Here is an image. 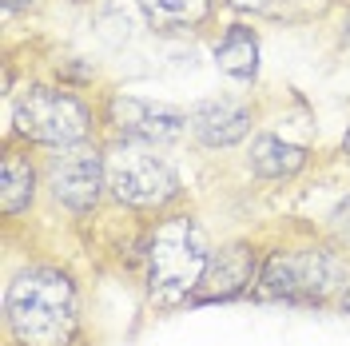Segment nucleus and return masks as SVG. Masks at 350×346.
I'll return each mask as SVG.
<instances>
[{"label": "nucleus", "mask_w": 350, "mask_h": 346, "mask_svg": "<svg viewBox=\"0 0 350 346\" xmlns=\"http://www.w3.org/2000/svg\"><path fill=\"white\" fill-rule=\"evenodd\" d=\"M144 21L155 32L172 36V32H203L215 24L219 4L215 0H135Z\"/></svg>", "instance_id": "nucleus-12"}, {"label": "nucleus", "mask_w": 350, "mask_h": 346, "mask_svg": "<svg viewBox=\"0 0 350 346\" xmlns=\"http://www.w3.org/2000/svg\"><path fill=\"white\" fill-rule=\"evenodd\" d=\"M338 310H342V315H350V279H347V291H342V295H338Z\"/></svg>", "instance_id": "nucleus-17"}, {"label": "nucleus", "mask_w": 350, "mask_h": 346, "mask_svg": "<svg viewBox=\"0 0 350 346\" xmlns=\"http://www.w3.org/2000/svg\"><path fill=\"white\" fill-rule=\"evenodd\" d=\"M104 155H108V195L120 207L167 215L175 203L183 199L179 172L172 168L167 155H159V148L108 144Z\"/></svg>", "instance_id": "nucleus-5"}, {"label": "nucleus", "mask_w": 350, "mask_h": 346, "mask_svg": "<svg viewBox=\"0 0 350 346\" xmlns=\"http://www.w3.org/2000/svg\"><path fill=\"white\" fill-rule=\"evenodd\" d=\"M80 330V291L68 271L32 263L4 291V334L12 346H72Z\"/></svg>", "instance_id": "nucleus-1"}, {"label": "nucleus", "mask_w": 350, "mask_h": 346, "mask_svg": "<svg viewBox=\"0 0 350 346\" xmlns=\"http://www.w3.org/2000/svg\"><path fill=\"white\" fill-rule=\"evenodd\" d=\"M211 239L191 211H167L144 239V282L155 306L191 303L211 263Z\"/></svg>", "instance_id": "nucleus-3"}, {"label": "nucleus", "mask_w": 350, "mask_h": 346, "mask_svg": "<svg viewBox=\"0 0 350 346\" xmlns=\"http://www.w3.org/2000/svg\"><path fill=\"white\" fill-rule=\"evenodd\" d=\"M0 4H4V12L12 16V12H28V8H36L40 0H0Z\"/></svg>", "instance_id": "nucleus-16"}, {"label": "nucleus", "mask_w": 350, "mask_h": 346, "mask_svg": "<svg viewBox=\"0 0 350 346\" xmlns=\"http://www.w3.org/2000/svg\"><path fill=\"white\" fill-rule=\"evenodd\" d=\"M262 251L255 239H231L211 251V263L203 271V282L191 295V303H231L247 291H255L262 271Z\"/></svg>", "instance_id": "nucleus-8"}, {"label": "nucleus", "mask_w": 350, "mask_h": 346, "mask_svg": "<svg viewBox=\"0 0 350 346\" xmlns=\"http://www.w3.org/2000/svg\"><path fill=\"white\" fill-rule=\"evenodd\" d=\"M251 128H255V108L243 96H211L191 108V139L199 148L211 152L235 148L251 135Z\"/></svg>", "instance_id": "nucleus-9"}, {"label": "nucleus", "mask_w": 350, "mask_h": 346, "mask_svg": "<svg viewBox=\"0 0 350 346\" xmlns=\"http://www.w3.org/2000/svg\"><path fill=\"white\" fill-rule=\"evenodd\" d=\"M306 163H310V148L291 144V139L275 135V131H259L251 139V148H247V168L259 175V179H271V183L295 179Z\"/></svg>", "instance_id": "nucleus-11"}, {"label": "nucleus", "mask_w": 350, "mask_h": 346, "mask_svg": "<svg viewBox=\"0 0 350 346\" xmlns=\"http://www.w3.org/2000/svg\"><path fill=\"white\" fill-rule=\"evenodd\" d=\"M8 346H12V343H8Z\"/></svg>", "instance_id": "nucleus-20"}, {"label": "nucleus", "mask_w": 350, "mask_h": 346, "mask_svg": "<svg viewBox=\"0 0 350 346\" xmlns=\"http://www.w3.org/2000/svg\"><path fill=\"white\" fill-rule=\"evenodd\" d=\"M40 187H44V159H36L32 144H24L8 131L4 155H0V211H4V219L32 211Z\"/></svg>", "instance_id": "nucleus-10"}, {"label": "nucleus", "mask_w": 350, "mask_h": 346, "mask_svg": "<svg viewBox=\"0 0 350 346\" xmlns=\"http://www.w3.org/2000/svg\"><path fill=\"white\" fill-rule=\"evenodd\" d=\"M342 155L350 159V128H347V135H342Z\"/></svg>", "instance_id": "nucleus-19"}, {"label": "nucleus", "mask_w": 350, "mask_h": 346, "mask_svg": "<svg viewBox=\"0 0 350 346\" xmlns=\"http://www.w3.org/2000/svg\"><path fill=\"white\" fill-rule=\"evenodd\" d=\"M215 64L223 76L251 84L259 76V32L247 21H231L215 40Z\"/></svg>", "instance_id": "nucleus-13"}, {"label": "nucleus", "mask_w": 350, "mask_h": 346, "mask_svg": "<svg viewBox=\"0 0 350 346\" xmlns=\"http://www.w3.org/2000/svg\"><path fill=\"white\" fill-rule=\"evenodd\" d=\"M323 235L334 239L342 251L350 255V195H342L334 207H330V215H327V227H323Z\"/></svg>", "instance_id": "nucleus-15"}, {"label": "nucleus", "mask_w": 350, "mask_h": 346, "mask_svg": "<svg viewBox=\"0 0 350 346\" xmlns=\"http://www.w3.org/2000/svg\"><path fill=\"white\" fill-rule=\"evenodd\" d=\"M350 255L327 235L291 239L262 255L255 299L291 306H330L347 291Z\"/></svg>", "instance_id": "nucleus-2"}, {"label": "nucleus", "mask_w": 350, "mask_h": 346, "mask_svg": "<svg viewBox=\"0 0 350 346\" xmlns=\"http://www.w3.org/2000/svg\"><path fill=\"white\" fill-rule=\"evenodd\" d=\"M342 44L350 48V16H347V24H342Z\"/></svg>", "instance_id": "nucleus-18"}, {"label": "nucleus", "mask_w": 350, "mask_h": 346, "mask_svg": "<svg viewBox=\"0 0 350 346\" xmlns=\"http://www.w3.org/2000/svg\"><path fill=\"white\" fill-rule=\"evenodd\" d=\"M44 187L72 215L96 211L100 199L108 195V155H104V148L80 144V148H60V152L44 155Z\"/></svg>", "instance_id": "nucleus-7"}, {"label": "nucleus", "mask_w": 350, "mask_h": 346, "mask_svg": "<svg viewBox=\"0 0 350 346\" xmlns=\"http://www.w3.org/2000/svg\"><path fill=\"white\" fill-rule=\"evenodd\" d=\"M100 128L108 131V144H144V148H167L191 135V111L131 96V92H108L100 108Z\"/></svg>", "instance_id": "nucleus-6"}, {"label": "nucleus", "mask_w": 350, "mask_h": 346, "mask_svg": "<svg viewBox=\"0 0 350 346\" xmlns=\"http://www.w3.org/2000/svg\"><path fill=\"white\" fill-rule=\"evenodd\" d=\"M223 4L243 12V16L283 21V24H303L319 12V0H223Z\"/></svg>", "instance_id": "nucleus-14"}, {"label": "nucleus", "mask_w": 350, "mask_h": 346, "mask_svg": "<svg viewBox=\"0 0 350 346\" xmlns=\"http://www.w3.org/2000/svg\"><path fill=\"white\" fill-rule=\"evenodd\" d=\"M100 128V111L88 104L80 92L60 84H28L12 104V135L32 148H80L92 144Z\"/></svg>", "instance_id": "nucleus-4"}]
</instances>
